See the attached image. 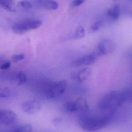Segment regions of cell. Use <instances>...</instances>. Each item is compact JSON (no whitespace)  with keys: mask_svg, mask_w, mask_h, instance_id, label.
<instances>
[{"mask_svg":"<svg viewBox=\"0 0 132 132\" xmlns=\"http://www.w3.org/2000/svg\"><path fill=\"white\" fill-rule=\"evenodd\" d=\"M131 97L132 90L130 88L122 91H112L102 97L98 104V108L102 114L112 116L123 103L131 100Z\"/></svg>","mask_w":132,"mask_h":132,"instance_id":"1","label":"cell"},{"mask_svg":"<svg viewBox=\"0 0 132 132\" xmlns=\"http://www.w3.org/2000/svg\"><path fill=\"white\" fill-rule=\"evenodd\" d=\"M112 115L102 114L92 116L83 114L79 119V125L83 130L93 132L106 127L110 122Z\"/></svg>","mask_w":132,"mask_h":132,"instance_id":"2","label":"cell"},{"mask_svg":"<svg viewBox=\"0 0 132 132\" xmlns=\"http://www.w3.org/2000/svg\"><path fill=\"white\" fill-rule=\"evenodd\" d=\"M66 80L54 81L46 80L43 82L42 91L45 96L48 99H53L62 95L67 87Z\"/></svg>","mask_w":132,"mask_h":132,"instance_id":"3","label":"cell"},{"mask_svg":"<svg viewBox=\"0 0 132 132\" xmlns=\"http://www.w3.org/2000/svg\"><path fill=\"white\" fill-rule=\"evenodd\" d=\"M42 22L40 20L28 19L16 23L13 25L14 32L18 34H23L29 31L35 30L40 27Z\"/></svg>","mask_w":132,"mask_h":132,"instance_id":"4","label":"cell"},{"mask_svg":"<svg viewBox=\"0 0 132 132\" xmlns=\"http://www.w3.org/2000/svg\"><path fill=\"white\" fill-rule=\"evenodd\" d=\"M64 108L67 112L71 113L80 112L85 113L89 110L88 103L82 98H79L73 101L67 102L64 105Z\"/></svg>","mask_w":132,"mask_h":132,"instance_id":"5","label":"cell"},{"mask_svg":"<svg viewBox=\"0 0 132 132\" xmlns=\"http://www.w3.org/2000/svg\"><path fill=\"white\" fill-rule=\"evenodd\" d=\"M17 116L15 112L8 109H0V123L10 125L15 123Z\"/></svg>","mask_w":132,"mask_h":132,"instance_id":"6","label":"cell"},{"mask_svg":"<svg viewBox=\"0 0 132 132\" xmlns=\"http://www.w3.org/2000/svg\"><path fill=\"white\" fill-rule=\"evenodd\" d=\"M116 48V44L113 41L105 38L100 41L98 45L99 52L103 55L112 53Z\"/></svg>","mask_w":132,"mask_h":132,"instance_id":"7","label":"cell"},{"mask_svg":"<svg viewBox=\"0 0 132 132\" xmlns=\"http://www.w3.org/2000/svg\"><path fill=\"white\" fill-rule=\"evenodd\" d=\"M21 107L24 112L28 114H33L37 113L40 110L41 105L37 100H29L23 103Z\"/></svg>","mask_w":132,"mask_h":132,"instance_id":"8","label":"cell"},{"mask_svg":"<svg viewBox=\"0 0 132 132\" xmlns=\"http://www.w3.org/2000/svg\"><path fill=\"white\" fill-rule=\"evenodd\" d=\"M92 70L90 68H85L73 72L71 78L73 81L78 83H82L85 81L91 75Z\"/></svg>","mask_w":132,"mask_h":132,"instance_id":"9","label":"cell"},{"mask_svg":"<svg viewBox=\"0 0 132 132\" xmlns=\"http://www.w3.org/2000/svg\"><path fill=\"white\" fill-rule=\"evenodd\" d=\"M96 55L95 53H90L79 57L74 62L76 66L89 65L93 64L96 59Z\"/></svg>","mask_w":132,"mask_h":132,"instance_id":"10","label":"cell"},{"mask_svg":"<svg viewBox=\"0 0 132 132\" xmlns=\"http://www.w3.org/2000/svg\"><path fill=\"white\" fill-rule=\"evenodd\" d=\"M39 3L41 6L44 9L49 10H55L59 7L58 3L54 1H40Z\"/></svg>","mask_w":132,"mask_h":132,"instance_id":"11","label":"cell"},{"mask_svg":"<svg viewBox=\"0 0 132 132\" xmlns=\"http://www.w3.org/2000/svg\"><path fill=\"white\" fill-rule=\"evenodd\" d=\"M120 7L118 4H115L112 7L108 9L107 14L110 18L113 20H117L120 14Z\"/></svg>","mask_w":132,"mask_h":132,"instance_id":"12","label":"cell"},{"mask_svg":"<svg viewBox=\"0 0 132 132\" xmlns=\"http://www.w3.org/2000/svg\"><path fill=\"white\" fill-rule=\"evenodd\" d=\"M85 30L83 27L79 26L76 28L74 35L72 37L73 39H79L85 37Z\"/></svg>","mask_w":132,"mask_h":132,"instance_id":"13","label":"cell"},{"mask_svg":"<svg viewBox=\"0 0 132 132\" xmlns=\"http://www.w3.org/2000/svg\"><path fill=\"white\" fill-rule=\"evenodd\" d=\"M13 1H0V6L11 12H14L15 9L12 7Z\"/></svg>","mask_w":132,"mask_h":132,"instance_id":"14","label":"cell"},{"mask_svg":"<svg viewBox=\"0 0 132 132\" xmlns=\"http://www.w3.org/2000/svg\"><path fill=\"white\" fill-rule=\"evenodd\" d=\"M32 126L30 123L23 124L18 127L14 132H32Z\"/></svg>","mask_w":132,"mask_h":132,"instance_id":"15","label":"cell"},{"mask_svg":"<svg viewBox=\"0 0 132 132\" xmlns=\"http://www.w3.org/2000/svg\"><path fill=\"white\" fill-rule=\"evenodd\" d=\"M17 78L18 82V85H22L26 82L27 77L26 74L22 71L19 72L17 75Z\"/></svg>","mask_w":132,"mask_h":132,"instance_id":"16","label":"cell"},{"mask_svg":"<svg viewBox=\"0 0 132 132\" xmlns=\"http://www.w3.org/2000/svg\"><path fill=\"white\" fill-rule=\"evenodd\" d=\"M10 95V92L8 88H0V98H7Z\"/></svg>","mask_w":132,"mask_h":132,"instance_id":"17","label":"cell"},{"mask_svg":"<svg viewBox=\"0 0 132 132\" xmlns=\"http://www.w3.org/2000/svg\"><path fill=\"white\" fill-rule=\"evenodd\" d=\"M25 57V55L24 54H21L13 55L11 57L12 61L14 62H17L23 60Z\"/></svg>","mask_w":132,"mask_h":132,"instance_id":"18","label":"cell"},{"mask_svg":"<svg viewBox=\"0 0 132 132\" xmlns=\"http://www.w3.org/2000/svg\"><path fill=\"white\" fill-rule=\"evenodd\" d=\"M102 21H98L93 24L91 27V31L92 32H95L98 30L102 26Z\"/></svg>","mask_w":132,"mask_h":132,"instance_id":"19","label":"cell"},{"mask_svg":"<svg viewBox=\"0 0 132 132\" xmlns=\"http://www.w3.org/2000/svg\"><path fill=\"white\" fill-rule=\"evenodd\" d=\"M19 5L25 9H30L32 7V4L30 2L28 1H22L19 2Z\"/></svg>","mask_w":132,"mask_h":132,"instance_id":"20","label":"cell"},{"mask_svg":"<svg viewBox=\"0 0 132 132\" xmlns=\"http://www.w3.org/2000/svg\"><path fill=\"white\" fill-rule=\"evenodd\" d=\"M85 2V1L83 0H75L71 3V6L72 7H76L81 6Z\"/></svg>","mask_w":132,"mask_h":132,"instance_id":"21","label":"cell"},{"mask_svg":"<svg viewBox=\"0 0 132 132\" xmlns=\"http://www.w3.org/2000/svg\"><path fill=\"white\" fill-rule=\"evenodd\" d=\"M11 65V63L10 62H7L2 64L0 68L2 69H7L10 67Z\"/></svg>","mask_w":132,"mask_h":132,"instance_id":"22","label":"cell"}]
</instances>
